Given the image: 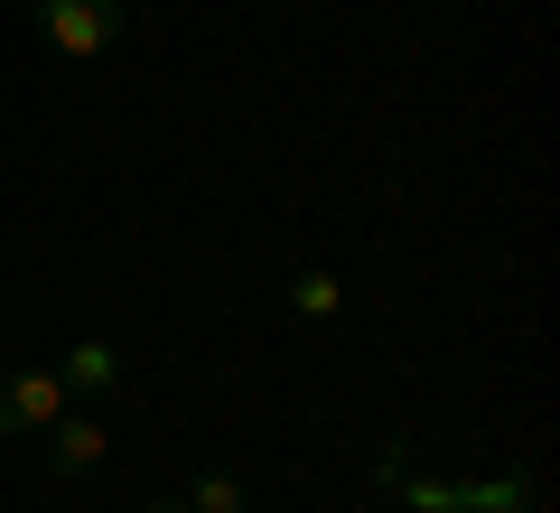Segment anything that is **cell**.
Returning a JSON list of instances; mask_svg holds the SVG:
<instances>
[{
  "label": "cell",
  "mask_w": 560,
  "mask_h": 513,
  "mask_svg": "<svg viewBox=\"0 0 560 513\" xmlns=\"http://www.w3.org/2000/svg\"><path fill=\"white\" fill-rule=\"evenodd\" d=\"M178 504H187V513H243V486H234V476H197Z\"/></svg>",
  "instance_id": "cell-7"
},
{
  "label": "cell",
  "mask_w": 560,
  "mask_h": 513,
  "mask_svg": "<svg viewBox=\"0 0 560 513\" xmlns=\"http://www.w3.org/2000/svg\"><path fill=\"white\" fill-rule=\"evenodd\" d=\"M103 448H113V430H103L94 411H75V401H66L57 430H47V476H57V486H75V476L103 467Z\"/></svg>",
  "instance_id": "cell-3"
},
{
  "label": "cell",
  "mask_w": 560,
  "mask_h": 513,
  "mask_svg": "<svg viewBox=\"0 0 560 513\" xmlns=\"http://www.w3.org/2000/svg\"><path fill=\"white\" fill-rule=\"evenodd\" d=\"M66 401H75V393L57 383V364H20V374H0V439H47Z\"/></svg>",
  "instance_id": "cell-2"
},
{
  "label": "cell",
  "mask_w": 560,
  "mask_h": 513,
  "mask_svg": "<svg viewBox=\"0 0 560 513\" xmlns=\"http://www.w3.org/2000/svg\"><path fill=\"white\" fill-rule=\"evenodd\" d=\"M337 308H346V280L337 271H300V280H290V317L318 327V317H337Z\"/></svg>",
  "instance_id": "cell-6"
},
{
  "label": "cell",
  "mask_w": 560,
  "mask_h": 513,
  "mask_svg": "<svg viewBox=\"0 0 560 513\" xmlns=\"http://www.w3.org/2000/svg\"><path fill=\"white\" fill-rule=\"evenodd\" d=\"M121 20H131V0H28V28H38V47H47V57H75V66L113 57Z\"/></svg>",
  "instance_id": "cell-1"
},
{
  "label": "cell",
  "mask_w": 560,
  "mask_h": 513,
  "mask_svg": "<svg viewBox=\"0 0 560 513\" xmlns=\"http://www.w3.org/2000/svg\"><path fill=\"white\" fill-rule=\"evenodd\" d=\"M140 513H187V504H140Z\"/></svg>",
  "instance_id": "cell-8"
},
{
  "label": "cell",
  "mask_w": 560,
  "mask_h": 513,
  "mask_svg": "<svg viewBox=\"0 0 560 513\" xmlns=\"http://www.w3.org/2000/svg\"><path fill=\"white\" fill-rule=\"evenodd\" d=\"M57 383H66V393H84V401H113L121 393V346H113V336H84L75 355L57 364Z\"/></svg>",
  "instance_id": "cell-4"
},
{
  "label": "cell",
  "mask_w": 560,
  "mask_h": 513,
  "mask_svg": "<svg viewBox=\"0 0 560 513\" xmlns=\"http://www.w3.org/2000/svg\"><path fill=\"white\" fill-rule=\"evenodd\" d=\"M458 513H533V476H467Z\"/></svg>",
  "instance_id": "cell-5"
}]
</instances>
